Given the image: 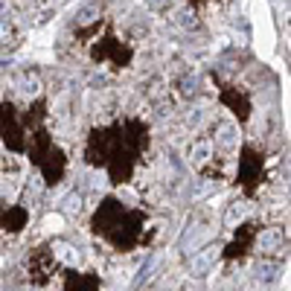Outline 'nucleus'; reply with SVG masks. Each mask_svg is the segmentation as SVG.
Wrapping results in <instances>:
<instances>
[{"mask_svg": "<svg viewBox=\"0 0 291 291\" xmlns=\"http://www.w3.org/2000/svg\"><path fill=\"white\" fill-rule=\"evenodd\" d=\"M251 18H254V41L256 53L262 58H274V47H277V32H274V21H271V9L265 0H254L251 3Z\"/></svg>", "mask_w": 291, "mask_h": 291, "instance_id": "obj_1", "label": "nucleus"}]
</instances>
